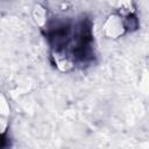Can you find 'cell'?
Returning a JSON list of instances; mask_svg holds the SVG:
<instances>
[{
    "instance_id": "cell-3",
    "label": "cell",
    "mask_w": 149,
    "mask_h": 149,
    "mask_svg": "<svg viewBox=\"0 0 149 149\" xmlns=\"http://www.w3.org/2000/svg\"><path fill=\"white\" fill-rule=\"evenodd\" d=\"M123 26H125V28H126L127 30H129V31L136 30V29L139 28V20H137V17H136V15L133 14V13L128 14V15L125 17V20H123Z\"/></svg>"
},
{
    "instance_id": "cell-1",
    "label": "cell",
    "mask_w": 149,
    "mask_h": 149,
    "mask_svg": "<svg viewBox=\"0 0 149 149\" xmlns=\"http://www.w3.org/2000/svg\"><path fill=\"white\" fill-rule=\"evenodd\" d=\"M74 45L72 49V55L78 63H88L93 58V34H92V22L88 17H83L78 21L74 34H73Z\"/></svg>"
},
{
    "instance_id": "cell-4",
    "label": "cell",
    "mask_w": 149,
    "mask_h": 149,
    "mask_svg": "<svg viewBox=\"0 0 149 149\" xmlns=\"http://www.w3.org/2000/svg\"><path fill=\"white\" fill-rule=\"evenodd\" d=\"M10 146V140L7 136V132L0 134V149H8Z\"/></svg>"
},
{
    "instance_id": "cell-2",
    "label": "cell",
    "mask_w": 149,
    "mask_h": 149,
    "mask_svg": "<svg viewBox=\"0 0 149 149\" xmlns=\"http://www.w3.org/2000/svg\"><path fill=\"white\" fill-rule=\"evenodd\" d=\"M72 24L68 19H52L47 26L45 37L56 52H61L71 41Z\"/></svg>"
}]
</instances>
